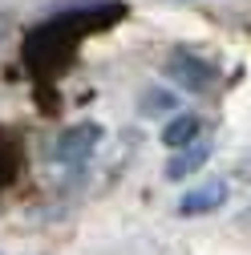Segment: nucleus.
<instances>
[{"instance_id":"8","label":"nucleus","mask_w":251,"mask_h":255,"mask_svg":"<svg viewBox=\"0 0 251 255\" xmlns=\"http://www.w3.org/2000/svg\"><path fill=\"white\" fill-rule=\"evenodd\" d=\"M8 28H12V16H8V12H0V45H4V37H8Z\"/></svg>"},{"instance_id":"4","label":"nucleus","mask_w":251,"mask_h":255,"mask_svg":"<svg viewBox=\"0 0 251 255\" xmlns=\"http://www.w3.org/2000/svg\"><path fill=\"white\" fill-rule=\"evenodd\" d=\"M227 203V182H207V186H195L178 199V215H211Z\"/></svg>"},{"instance_id":"3","label":"nucleus","mask_w":251,"mask_h":255,"mask_svg":"<svg viewBox=\"0 0 251 255\" xmlns=\"http://www.w3.org/2000/svg\"><path fill=\"white\" fill-rule=\"evenodd\" d=\"M98 142H102V126L98 122H77V126H69V130L57 134L49 154L61 166H85L93 158V150H98Z\"/></svg>"},{"instance_id":"7","label":"nucleus","mask_w":251,"mask_h":255,"mask_svg":"<svg viewBox=\"0 0 251 255\" xmlns=\"http://www.w3.org/2000/svg\"><path fill=\"white\" fill-rule=\"evenodd\" d=\"M174 106H178V98H174L170 89H146V93H142V114H146V118L170 114Z\"/></svg>"},{"instance_id":"2","label":"nucleus","mask_w":251,"mask_h":255,"mask_svg":"<svg viewBox=\"0 0 251 255\" xmlns=\"http://www.w3.org/2000/svg\"><path fill=\"white\" fill-rule=\"evenodd\" d=\"M166 73H170L174 85L191 89V93H207V89L219 81V69L211 65L207 57H199L195 49H186V45L170 49V57H166Z\"/></svg>"},{"instance_id":"6","label":"nucleus","mask_w":251,"mask_h":255,"mask_svg":"<svg viewBox=\"0 0 251 255\" xmlns=\"http://www.w3.org/2000/svg\"><path fill=\"white\" fill-rule=\"evenodd\" d=\"M199 130H203V122H199L195 114H178L166 130H162V142H166L170 150H186V146L199 142Z\"/></svg>"},{"instance_id":"5","label":"nucleus","mask_w":251,"mask_h":255,"mask_svg":"<svg viewBox=\"0 0 251 255\" xmlns=\"http://www.w3.org/2000/svg\"><path fill=\"white\" fill-rule=\"evenodd\" d=\"M207 158H211V146H207V142H195V146H186V150H174L170 162H166V178H170V182L191 178L195 170L207 166Z\"/></svg>"},{"instance_id":"1","label":"nucleus","mask_w":251,"mask_h":255,"mask_svg":"<svg viewBox=\"0 0 251 255\" xmlns=\"http://www.w3.org/2000/svg\"><path fill=\"white\" fill-rule=\"evenodd\" d=\"M126 16V4L118 0H106V4H85V8H69V12H57L49 16L24 45V61H33L37 69H57L73 57V49L81 45V37L89 28H110L114 20Z\"/></svg>"}]
</instances>
